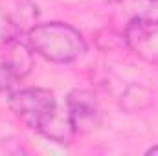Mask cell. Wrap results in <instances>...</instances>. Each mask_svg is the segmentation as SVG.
I'll use <instances>...</instances> for the list:
<instances>
[{
    "instance_id": "cell-1",
    "label": "cell",
    "mask_w": 158,
    "mask_h": 156,
    "mask_svg": "<svg viewBox=\"0 0 158 156\" xmlns=\"http://www.w3.org/2000/svg\"><path fill=\"white\" fill-rule=\"evenodd\" d=\"M26 37L33 53L57 64L74 63L86 51V42L83 35L74 26L64 22L37 24L30 30Z\"/></svg>"
},
{
    "instance_id": "cell-2",
    "label": "cell",
    "mask_w": 158,
    "mask_h": 156,
    "mask_svg": "<svg viewBox=\"0 0 158 156\" xmlns=\"http://www.w3.org/2000/svg\"><path fill=\"white\" fill-rule=\"evenodd\" d=\"M9 109L26 127L40 132L46 121L59 109V103L52 90L31 86L13 92L9 97Z\"/></svg>"
},
{
    "instance_id": "cell-3",
    "label": "cell",
    "mask_w": 158,
    "mask_h": 156,
    "mask_svg": "<svg viewBox=\"0 0 158 156\" xmlns=\"http://www.w3.org/2000/svg\"><path fill=\"white\" fill-rule=\"evenodd\" d=\"M39 6L33 0H0V40H17L39 22Z\"/></svg>"
},
{
    "instance_id": "cell-4",
    "label": "cell",
    "mask_w": 158,
    "mask_h": 156,
    "mask_svg": "<svg viewBox=\"0 0 158 156\" xmlns=\"http://www.w3.org/2000/svg\"><path fill=\"white\" fill-rule=\"evenodd\" d=\"M33 68V50L30 44L17 40L4 42L0 50V92L11 90Z\"/></svg>"
},
{
    "instance_id": "cell-5",
    "label": "cell",
    "mask_w": 158,
    "mask_h": 156,
    "mask_svg": "<svg viewBox=\"0 0 158 156\" xmlns=\"http://www.w3.org/2000/svg\"><path fill=\"white\" fill-rule=\"evenodd\" d=\"M123 40L145 63H158V18L134 17L125 24Z\"/></svg>"
},
{
    "instance_id": "cell-6",
    "label": "cell",
    "mask_w": 158,
    "mask_h": 156,
    "mask_svg": "<svg viewBox=\"0 0 158 156\" xmlns=\"http://www.w3.org/2000/svg\"><path fill=\"white\" fill-rule=\"evenodd\" d=\"M66 109L74 123L76 134H86L99 127L101 123V109L96 96L90 90H72L66 97Z\"/></svg>"
},
{
    "instance_id": "cell-7",
    "label": "cell",
    "mask_w": 158,
    "mask_h": 156,
    "mask_svg": "<svg viewBox=\"0 0 158 156\" xmlns=\"http://www.w3.org/2000/svg\"><path fill=\"white\" fill-rule=\"evenodd\" d=\"M145 154H158V145L156 147H151V149H147V153Z\"/></svg>"
}]
</instances>
